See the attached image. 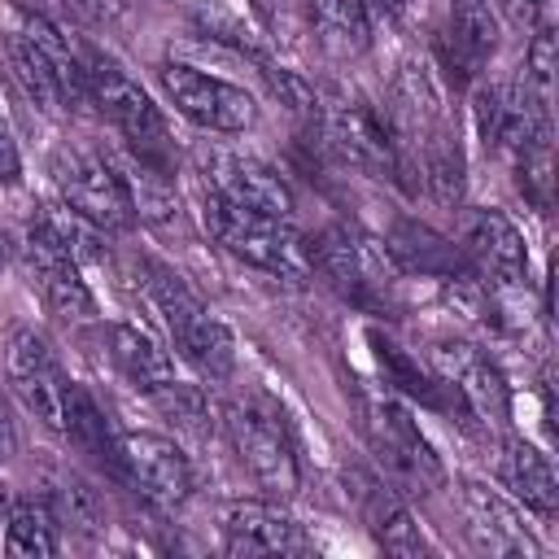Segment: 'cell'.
Segmentation results:
<instances>
[{"label":"cell","mask_w":559,"mask_h":559,"mask_svg":"<svg viewBox=\"0 0 559 559\" xmlns=\"http://www.w3.org/2000/svg\"><path fill=\"white\" fill-rule=\"evenodd\" d=\"M4 550L22 559H48L61 550V520L44 493H22L4 502Z\"/></svg>","instance_id":"obj_27"},{"label":"cell","mask_w":559,"mask_h":559,"mask_svg":"<svg viewBox=\"0 0 559 559\" xmlns=\"http://www.w3.org/2000/svg\"><path fill=\"white\" fill-rule=\"evenodd\" d=\"M201 218H205L210 236L231 258H240L275 280H293V284L310 275V249H306V236L293 231V218L258 214V210L236 205L214 192H201Z\"/></svg>","instance_id":"obj_4"},{"label":"cell","mask_w":559,"mask_h":559,"mask_svg":"<svg viewBox=\"0 0 559 559\" xmlns=\"http://www.w3.org/2000/svg\"><path fill=\"white\" fill-rule=\"evenodd\" d=\"M4 502H9V493H4V485H0V515H4Z\"/></svg>","instance_id":"obj_37"},{"label":"cell","mask_w":559,"mask_h":559,"mask_svg":"<svg viewBox=\"0 0 559 559\" xmlns=\"http://www.w3.org/2000/svg\"><path fill=\"white\" fill-rule=\"evenodd\" d=\"M227 555H310L306 528L266 498H231L223 507Z\"/></svg>","instance_id":"obj_19"},{"label":"cell","mask_w":559,"mask_h":559,"mask_svg":"<svg viewBox=\"0 0 559 559\" xmlns=\"http://www.w3.org/2000/svg\"><path fill=\"white\" fill-rule=\"evenodd\" d=\"M9 253H13V245H9V231H4V227H0V266H4V262H9Z\"/></svg>","instance_id":"obj_36"},{"label":"cell","mask_w":559,"mask_h":559,"mask_svg":"<svg viewBox=\"0 0 559 559\" xmlns=\"http://www.w3.org/2000/svg\"><path fill=\"white\" fill-rule=\"evenodd\" d=\"M44 498L52 502V511H57L61 524H74V528H92L96 524V498H92V489L79 476H70V472L57 476Z\"/></svg>","instance_id":"obj_31"},{"label":"cell","mask_w":559,"mask_h":559,"mask_svg":"<svg viewBox=\"0 0 559 559\" xmlns=\"http://www.w3.org/2000/svg\"><path fill=\"white\" fill-rule=\"evenodd\" d=\"M109 354H114L118 371H122L144 397H153V393H162V389H170V384L179 380L170 349H162V341L148 336L140 323H114V328H109Z\"/></svg>","instance_id":"obj_24"},{"label":"cell","mask_w":559,"mask_h":559,"mask_svg":"<svg viewBox=\"0 0 559 559\" xmlns=\"http://www.w3.org/2000/svg\"><path fill=\"white\" fill-rule=\"evenodd\" d=\"M498 472L507 480V489L542 520H555L559 515V476H555V463L550 454H542L533 441L524 437H507L502 445V459H498Z\"/></svg>","instance_id":"obj_23"},{"label":"cell","mask_w":559,"mask_h":559,"mask_svg":"<svg viewBox=\"0 0 559 559\" xmlns=\"http://www.w3.org/2000/svg\"><path fill=\"white\" fill-rule=\"evenodd\" d=\"M428 367L450 384V393L463 402V411L480 424H507L511 419V384L502 367L472 341H432Z\"/></svg>","instance_id":"obj_12"},{"label":"cell","mask_w":559,"mask_h":559,"mask_svg":"<svg viewBox=\"0 0 559 559\" xmlns=\"http://www.w3.org/2000/svg\"><path fill=\"white\" fill-rule=\"evenodd\" d=\"M83 83H87V100L118 127V135L131 144V153L170 166V157H175L170 122H166L162 105L140 87V79L118 57H109L100 48H83Z\"/></svg>","instance_id":"obj_6"},{"label":"cell","mask_w":559,"mask_h":559,"mask_svg":"<svg viewBox=\"0 0 559 559\" xmlns=\"http://www.w3.org/2000/svg\"><path fill=\"white\" fill-rule=\"evenodd\" d=\"M459 249L489 293H520L528 280V245L511 214L502 210H467L459 223Z\"/></svg>","instance_id":"obj_11"},{"label":"cell","mask_w":559,"mask_h":559,"mask_svg":"<svg viewBox=\"0 0 559 559\" xmlns=\"http://www.w3.org/2000/svg\"><path fill=\"white\" fill-rule=\"evenodd\" d=\"M17 258H22V271L31 280V288L44 297V306L61 319H92L96 314V297L83 280V262L61 249L35 218L17 245Z\"/></svg>","instance_id":"obj_15"},{"label":"cell","mask_w":559,"mask_h":559,"mask_svg":"<svg viewBox=\"0 0 559 559\" xmlns=\"http://www.w3.org/2000/svg\"><path fill=\"white\" fill-rule=\"evenodd\" d=\"M140 284H144L148 306L166 323L179 358L188 367H197L201 376H210V380H227L231 367H236L231 332L205 310V301L188 288V280L175 266L157 262V258H140Z\"/></svg>","instance_id":"obj_2"},{"label":"cell","mask_w":559,"mask_h":559,"mask_svg":"<svg viewBox=\"0 0 559 559\" xmlns=\"http://www.w3.org/2000/svg\"><path fill=\"white\" fill-rule=\"evenodd\" d=\"M22 175V153H17V135H13V122L0 105V183H17Z\"/></svg>","instance_id":"obj_32"},{"label":"cell","mask_w":559,"mask_h":559,"mask_svg":"<svg viewBox=\"0 0 559 559\" xmlns=\"http://www.w3.org/2000/svg\"><path fill=\"white\" fill-rule=\"evenodd\" d=\"M17 454V428H13V415H9V402L0 393V463H9Z\"/></svg>","instance_id":"obj_35"},{"label":"cell","mask_w":559,"mask_h":559,"mask_svg":"<svg viewBox=\"0 0 559 559\" xmlns=\"http://www.w3.org/2000/svg\"><path fill=\"white\" fill-rule=\"evenodd\" d=\"M310 35L332 57H362L371 48V9L367 0H306Z\"/></svg>","instance_id":"obj_26"},{"label":"cell","mask_w":559,"mask_h":559,"mask_svg":"<svg viewBox=\"0 0 559 559\" xmlns=\"http://www.w3.org/2000/svg\"><path fill=\"white\" fill-rule=\"evenodd\" d=\"M118 476L153 507L175 511L192 498V463L188 454L157 432H122L118 437Z\"/></svg>","instance_id":"obj_14"},{"label":"cell","mask_w":559,"mask_h":559,"mask_svg":"<svg viewBox=\"0 0 559 559\" xmlns=\"http://www.w3.org/2000/svg\"><path fill=\"white\" fill-rule=\"evenodd\" d=\"M445 26L437 31V61L454 87H467L485 74V66L498 52V17L489 0H463L445 4Z\"/></svg>","instance_id":"obj_17"},{"label":"cell","mask_w":559,"mask_h":559,"mask_svg":"<svg viewBox=\"0 0 559 559\" xmlns=\"http://www.w3.org/2000/svg\"><path fill=\"white\" fill-rule=\"evenodd\" d=\"M162 415H170L183 432H210V402H205V393L197 389V384H188V380H175L170 389H162V393H153L148 397Z\"/></svg>","instance_id":"obj_30"},{"label":"cell","mask_w":559,"mask_h":559,"mask_svg":"<svg viewBox=\"0 0 559 559\" xmlns=\"http://www.w3.org/2000/svg\"><path fill=\"white\" fill-rule=\"evenodd\" d=\"M223 424H227V437L240 463L258 480V489H266L271 498H293L301 485V463H297V445L284 419L275 415V406H266L262 397H245L223 411Z\"/></svg>","instance_id":"obj_8"},{"label":"cell","mask_w":559,"mask_h":559,"mask_svg":"<svg viewBox=\"0 0 559 559\" xmlns=\"http://www.w3.org/2000/svg\"><path fill=\"white\" fill-rule=\"evenodd\" d=\"M384 253L397 271H411V275H424V280H441V284H463V280H476L463 249L432 231L428 223L419 218H397L389 231H384Z\"/></svg>","instance_id":"obj_20"},{"label":"cell","mask_w":559,"mask_h":559,"mask_svg":"<svg viewBox=\"0 0 559 559\" xmlns=\"http://www.w3.org/2000/svg\"><path fill=\"white\" fill-rule=\"evenodd\" d=\"M354 411H358V432L376 459V467L402 489V493H432L445 480L441 454L424 437L419 419L411 406L384 389V384H354Z\"/></svg>","instance_id":"obj_1"},{"label":"cell","mask_w":559,"mask_h":559,"mask_svg":"<svg viewBox=\"0 0 559 559\" xmlns=\"http://www.w3.org/2000/svg\"><path fill=\"white\" fill-rule=\"evenodd\" d=\"M445 4H463V0H445Z\"/></svg>","instance_id":"obj_38"},{"label":"cell","mask_w":559,"mask_h":559,"mask_svg":"<svg viewBox=\"0 0 559 559\" xmlns=\"http://www.w3.org/2000/svg\"><path fill=\"white\" fill-rule=\"evenodd\" d=\"M74 13H83L87 22H96V26H114V22H122L127 17V9H131V0H66Z\"/></svg>","instance_id":"obj_33"},{"label":"cell","mask_w":559,"mask_h":559,"mask_svg":"<svg viewBox=\"0 0 559 559\" xmlns=\"http://www.w3.org/2000/svg\"><path fill=\"white\" fill-rule=\"evenodd\" d=\"M61 437H66L79 454H87L96 467H105V472H114V476L122 472V467H118V437H122V432H114L109 415L96 406V397H92L79 380H70V393H66Z\"/></svg>","instance_id":"obj_25"},{"label":"cell","mask_w":559,"mask_h":559,"mask_svg":"<svg viewBox=\"0 0 559 559\" xmlns=\"http://www.w3.org/2000/svg\"><path fill=\"white\" fill-rule=\"evenodd\" d=\"M48 175H52V188L57 197L79 210L87 223H96L100 231H127L135 227V201L118 175V166L83 144H57L52 157H48Z\"/></svg>","instance_id":"obj_7"},{"label":"cell","mask_w":559,"mask_h":559,"mask_svg":"<svg viewBox=\"0 0 559 559\" xmlns=\"http://www.w3.org/2000/svg\"><path fill=\"white\" fill-rule=\"evenodd\" d=\"M415 162H419V175H424V188L441 201V205H459L463 201V144H459V131L450 122L432 127L415 148Z\"/></svg>","instance_id":"obj_28"},{"label":"cell","mask_w":559,"mask_h":559,"mask_svg":"<svg viewBox=\"0 0 559 559\" xmlns=\"http://www.w3.org/2000/svg\"><path fill=\"white\" fill-rule=\"evenodd\" d=\"M314 127L323 144L354 170L376 175V179H397L406 170L402 144L389 127V118L354 87L328 83L314 92Z\"/></svg>","instance_id":"obj_3"},{"label":"cell","mask_w":559,"mask_h":559,"mask_svg":"<svg viewBox=\"0 0 559 559\" xmlns=\"http://www.w3.org/2000/svg\"><path fill=\"white\" fill-rule=\"evenodd\" d=\"M35 223H39V227L61 245V249H70L79 262H87V258H96V262H100V258H105V253H100L105 231H100L96 223H87L79 210H70L61 197H57V201H44V205H39V214H35Z\"/></svg>","instance_id":"obj_29"},{"label":"cell","mask_w":559,"mask_h":559,"mask_svg":"<svg viewBox=\"0 0 559 559\" xmlns=\"http://www.w3.org/2000/svg\"><path fill=\"white\" fill-rule=\"evenodd\" d=\"M345 485L354 493V507L371 533V542L384 550V555H402V559H415V555H428V542L411 515V507L402 502L397 485L380 472V467H367V463H354L345 472Z\"/></svg>","instance_id":"obj_16"},{"label":"cell","mask_w":559,"mask_h":559,"mask_svg":"<svg viewBox=\"0 0 559 559\" xmlns=\"http://www.w3.org/2000/svg\"><path fill=\"white\" fill-rule=\"evenodd\" d=\"M310 249V271L323 275L332 293H341L349 306L367 314H389L393 310V280L397 266L389 262L384 245L349 223H328L319 236L306 240Z\"/></svg>","instance_id":"obj_5"},{"label":"cell","mask_w":559,"mask_h":559,"mask_svg":"<svg viewBox=\"0 0 559 559\" xmlns=\"http://www.w3.org/2000/svg\"><path fill=\"white\" fill-rule=\"evenodd\" d=\"M197 175H201V192L227 197V201L249 205L258 214L293 218V210H297L288 179L271 162H262L253 153L223 148V144H201L197 148Z\"/></svg>","instance_id":"obj_10"},{"label":"cell","mask_w":559,"mask_h":559,"mask_svg":"<svg viewBox=\"0 0 559 559\" xmlns=\"http://www.w3.org/2000/svg\"><path fill=\"white\" fill-rule=\"evenodd\" d=\"M157 83L166 92V100L201 131H214V135H240L258 122V100L231 83V79H218V74H205L201 66H188V61H162L157 66Z\"/></svg>","instance_id":"obj_9"},{"label":"cell","mask_w":559,"mask_h":559,"mask_svg":"<svg viewBox=\"0 0 559 559\" xmlns=\"http://www.w3.org/2000/svg\"><path fill=\"white\" fill-rule=\"evenodd\" d=\"M384 118H389V127H393V135H397V144H402V162H406V148H415L432 127L445 122L437 83H432V74H428L424 66L406 61V66L397 70V79H393V87H389Z\"/></svg>","instance_id":"obj_22"},{"label":"cell","mask_w":559,"mask_h":559,"mask_svg":"<svg viewBox=\"0 0 559 559\" xmlns=\"http://www.w3.org/2000/svg\"><path fill=\"white\" fill-rule=\"evenodd\" d=\"M367 345H371V358H376V371H380V384L393 389L402 402H419L428 411H463V402L450 393V384L424 367L419 358H411L393 336H384L380 328H367ZM467 415V411H463Z\"/></svg>","instance_id":"obj_21"},{"label":"cell","mask_w":559,"mask_h":559,"mask_svg":"<svg viewBox=\"0 0 559 559\" xmlns=\"http://www.w3.org/2000/svg\"><path fill=\"white\" fill-rule=\"evenodd\" d=\"M542 4L546 0H502V9H507V17L515 22V26H537V17H542Z\"/></svg>","instance_id":"obj_34"},{"label":"cell","mask_w":559,"mask_h":559,"mask_svg":"<svg viewBox=\"0 0 559 559\" xmlns=\"http://www.w3.org/2000/svg\"><path fill=\"white\" fill-rule=\"evenodd\" d=\"M4 376L9 389L17 393V402L48 428L61 432V415H66V393H70V376L61 371L52 345L35 332V328H13L9 345H4Z\"/></svg>","instance_id":"obj_13"},{"label":"cell","mask_w":559,"mask_h":559,"mask_svg":"<svg viewBox=\"0 0 559 559\" xmlns=\"http://www.w3.org/2000/svg\"><path fill=\"white\" fill-rule=\"evenodd\" d=\"M459 507L467 520V537L476 550L485 555H502V559H537V537L528 533L524 515L489 485L480 480H463L459 485Z\"/></svg>","instance_id":"obj_18"}]
</instances>
